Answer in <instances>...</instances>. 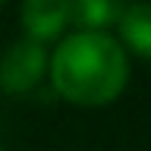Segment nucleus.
I'll list each match as a JSON object with an SVG mask.
<instances>
[{"instance_id": "nucleus-2", "label": "nucleus", "mask_w": 151, "mask_h": 151, "mask_svg": "<svg viewBox=\"0 0 151 151\" xmlns=\"http://www.w3.org/2000/svg\"><path fill=\"white\" fill-rule=\"evenodd\" d=\"M47 69V54L41 41H32V38H19L16 44L9 47L3 60H0V85L6 91H28L32 85H38V79L44 76Z\"/></svg>"}, {"instance_id": "nucleus-4", "label": "nucleus", "mask_w": 151, "mask_h": 151, "mask_svg": "<svg viewBox=\"0 0 151 151\" xmlns=\"http://www.w3.org/2000/svg\"><path fill=\"white\" fill-rule=\"evenodd\" d=\"M120 38L123 44L135 50L139 57L151 60V0H139V3H126L120 16Z\"/></svg>"}, {"instance_id": "nucleus-3", "label": "nucleus", "mask_w": 151, "mask_h": 151, "mask_svg": "<svg viewBox=\"0 0 151 151\" xmlns=\"http://www.w3.org/2000/svg\"><path fill=\"white\" fill-rule=\"evenodd\" d=\"M69 22V0H22V28L32 41H50Z\"/></svg>"}, {"instance_id": "nucleus-1", "label": "nucleus", "mask_w": 151, "mask_h": 151, "mask_svg": "<svg viewBox=\"0 0 151 151\" xmlns=\"http://www.w3.org/2000/svg\"><path fill=\"white\" fill-rule=\"evenodd\" d=\"M50 79L73 104H107L126 88V50L107 32H73L50 57Z\"/></svg>"}, {"instance_id": "nucleus-5", "label": "nucleus", "mask_w": 151, "mask_h": 151, "mask_svg": "<svg viewBox=\"0 0 151 151\" xmlns=\"http://www.w3.org/2000/svg\"><path fill=\"white\" fill-rule=\"evenodd\" d=\"M126 0H69V22L79 32H104L110 22H120Z\"/></svg>"}, {"instance_id": "nucleus-6", "label": "nucleus", "mask_w": 151, "mask_h": 151, "mask_svg": "<svg viewBox=\"0 0 151 151\" xmlns=\"http://www.w3.org/2000/svg\"><path fill=\"white\" fill-rule=\"evenodd\" d=\"M0 151H3V145H0Z\"/></svg>"}, {"instance_id": "nucleus-7", "label": "nucleus", "mask_w": 151, "mask_h": 151, "mask_svg": "<svg viewBox=\"0 0 151 151\" xmlns=\"http://www.w3.org/2000/svg\"><path fill=\"white\" fill-rule=\"evenodd\" d=\"M0 3H3V0H0Z\"/></svg>"}]
</instances>
